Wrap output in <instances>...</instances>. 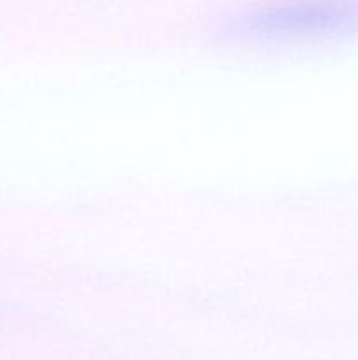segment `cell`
Instances as JSON below:
<instances>
[{
  "instance_id": "6da1fadb",
  "label": "cell",
  "mask_w": 358,
  "mask_h": 360,
  "mask_svg": "<svg viewBox=\"0 0 358 360\" xmlns=\"http://www.w3.org/2000/svg\"><path fill=\"white\" fill-rule=\"evenodd\" d=\"M228 35L255 44H307L358 34V0H279L241 13Z\"/></svg>"
}]
</instances>
